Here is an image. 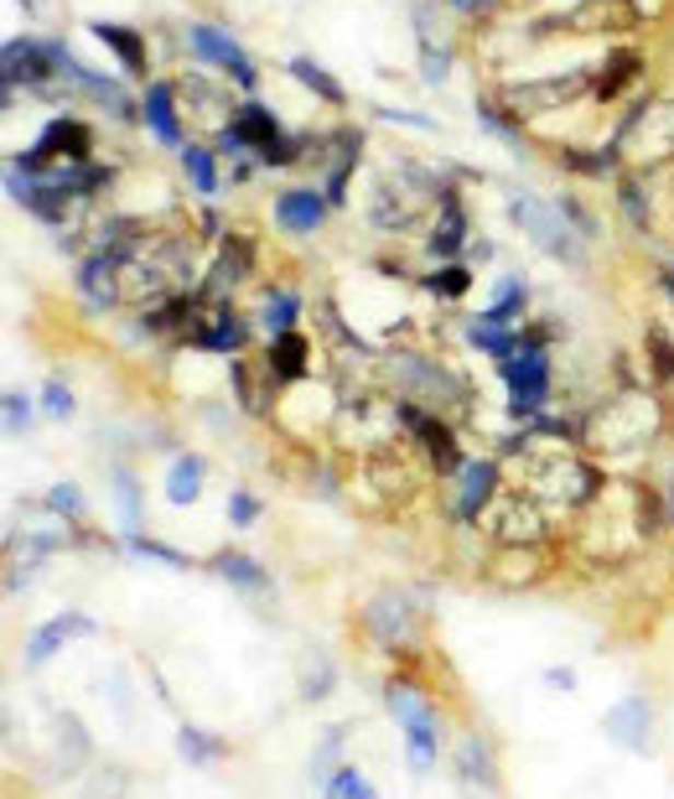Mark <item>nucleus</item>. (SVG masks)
Masks as SVG:
<instances>
[{
  "label": "nucleus",
  "mask_w": 674,
  "mask_h": 799,
  "mask_svg": "<svg viewBox=\"0 0 674 799\" xmlns=\"http://www.w3.org/2000/svg\"><path fill=\"white\" fill-rule=\"evenodd\" d=\"M390 717L405 727V753H410V768H431L437 763V711H431V700L420 696L416 685H405V680H390Z\"/></svg>",
  "instance_id": "f257e3e1"
},
{
  "label": "nucleus",
  "mask_w": 674,
  "mask_h": 799,
  "mask_svg": "<svg viewBox=\"0 0 674 799\" xmlns=\"http://www.w3.org/2000/svg\"><path fill=\"white\" fill-rule=\"evenodd\" d=\"M498 374L509 384V416L530 420L539 405H545V395H550V359H545V343L524 338V348H519L514 359L498 363Z\"/></svg>",
  "instance_id": "f03ea898"
},
{
  "label": "nucleus",
  "mask_w": 674,
  "mask_h": 799,
  "mask_svg": "<svg viewBox=\"0 0 674 799\" xmlns=\"http://www.w3.org/2000/svg\"><path fill=\"white\" fill-rule=\"evenodd\" d=\"M514 223L539 244V250H550L556 260L581 265V240H576L571 229H566V202H560V208H550V202H539V198H530V193H524V198H514Z\"/></svg>",
  "instance_id": "7ed1b4c3"
},
{
  "label": "nucleus",
  "mask_w": 674,
  "mask_h": 799,
  "mask_svg": "<svg viewBox=\"0 0 674 799\" xmlns=\"http://www.w3.org/2000/svg\"><path fill=\"white\" fill-rule=\"evenodd\" d=\"M187 42H193V53L208 62H219L223 73H234L239 89H259V73H255V62L244 58V47H239L223 26H208V21H193L187 26Z\"/></svg>",
  "instance_id": "20e7f679"
},
{
  "label": "nucleus",
  "mask_w": 674,
  "mask_h": 799,
  "mask_svg": "<svg viewBox=\"0 0 674 799\" xmlns=\"http://www.w3.org/2000/svg\"><path fill=\"white\" fill-rule=\"evenodd\" d=\"M79 634H94V618H83V613H62V618L42 623L37 634L26 639V664H47L62 649V644L79 639Z\"/></svg>",
  "instance_id": "39448f33"
},
{
  "label": "nucleus",
  "mask_w": 674,
  "mask_h": 799,
  "mask_svg": "<svg viewBox=\"0 0 674 799\" xmlns=\"http://www.w3.org/2000/svg\"><path fill=\"white\" fill-rule=\"evenodd\" d=\"M276 219H280V229H291V234H312V229H322V219H327V198H322L317 187L280 193V198H276Z\"/></svg>",
  "instance_id": "423d86ee"
},
{
  "label": "nucleus",
  "mask_w": 674,
  "mask_h": 799,
  "mask_svg": "<svg viewBox=\"0 0 674 799\" xmlns=\"http://www.w3.org/2000/svg\"><path fill=\"white\" fill-rule=\"evenodd\" d=\"M405 420H410V431L426 441V452H431V462H437L441 473H462V467H467V462H462V452H456L452 431H446L441 420H431L426 410H416V405H405Z\"/></svg>",
  "instance_id": "0eeeda50"
},
{
  "label": "nucleus",
  "mask_w": 674,
  "mask_h": 799,
  "mask_svg": "<svg viewBox=\"0 0 674 799\" xmlns=\"http://www.w3.org/2000/svg\"><path fill=\"white\" fill-rule=\"evenodd\" d=\"M89 32L115 53L119 62H125V73L130 79H146V47H140V37L130 32V26H115V21H89Z\"/></svg>",
  "instance_id": "6e6552de"
},
{
  "label": "nucleus",
  "mask_w": 674,
  "mask_h": 799,
  "mask_svg": "<svg viewBox=\"0 0 674 799\" xmlns=\"http://www.w3.org/2000/svg\"><path fill=\"white\" fill-rule=\"evenodd\" d=\"M649 721H654V711H649V700H623L617 711H607V738L623 742V748H643L649 742Z\"/></svg>",
  "instance_id": "1a4fd4ad"
},
{
  "label": "nucleus",
  "mask_w": 674,
  "mask_h": 799,
  "mask_svg": "<svg viewBox=\"0 0 674 799\" xmlns=\"http://www.w3.org/2000/svg\"><path fill=\"white\" fill-rule=\"evenodd\" d=\"M146 125L156 130V140H166V146H182V120H177L172 83H146Z\"/></svg>",
  "instance_id": "9d476101"
},
{
  "label": "nucleus",
  "mask_w": 674,
  "mask_h": 799,
  "mask_svg": "<svg viewBox=\"0 0 674 799\" xmlns=\"http://www.w3.org/2000/svg\"><path fill=\"white\" fill-rule=\"evenodd\" d=\"M509 322H493V317H473L467 322V343L473 348H483V354H493L498 363L514 359L519 348H524V333H503Z\"/></svg>",
  "instance_id": "9b49d317"
},
{
  "label": "nucleus",
  "mask_w": 674,
  "mask_h": 799,
  "mask_svg": "<svg viewBox=\"0 0 674 799\" xmlns=\"http://www.w3.org/2000/svg\"><path fill=\"white\" fill-rule=\"evenodd\" d=\"M208 566H213V571H219L223 581H229V587H239V592H265V566H259V560H249L244 556V551H219V556L208 560Z\"/></svg>",
  "instance_id": "f8f14e48"
},
{
  "label": "nucleus",
  "mask_w": 674,
  "mask_h": 799,
  "mask_svg": "<svg viewBox=\"0 0 674 799\" xmlns=\"http://www.w3.org/2000/svg\"><path fill=\"white\" fill-rule=\"evenodd\" d=\"M109 265H115L109 250H100L94 260L79 265V291L89 306H109V301H115V270H109Z\"/></svg>",
  "instance_id": "ddd939ff"
},
{
  "label": "nucleus",
  "mask_w": 674,
  "mask_h": 799,
  "mask_svg": "<svg viewBox=\"0 0 674 799\" xmlns=\"http://www.w3.org/2000/svg\"><path fill=\"white\" fill-rule=\"evenodd\" d=\"M306 374V338L297 327L270 338V380H301Z\"/></svg>",
  "instance_id": "4468645a"
},
{
  "label": "nucleus",
  "mask_w": 674,
  "mask_h": 799,
  "mask_svg": "<svg viewBox=\"0 0 674 799\" xmlns=\"http://www.w3.org/2000/svg\"><path fill=\"white\" fill-rule=\"evenodd\" d=\"M488 494H493V462H467V467H462V499H456V514H462V520H473L477 509H483V503H488Z\"/></svg>",
  "instance_id": "2eb2a0df"
},
{
  "label": "nucleus",
  "mask_w": 674,
  "mask_h": 799,
  "mask_svg": "<svg viewBox=\"0 0 674 799\" xmlns=\"http://www.w3.org/2000/svg\"><path fill=\"white\" fill-rule=\"evenodd\" d=\"M244 338H249L244 317H234V312H219V322L198 333V348H208V354H239V348H244Z\"/></svg>",
  "instance_id": "dca6fc26"
},
{
  "label": "nucleus",
  "mask_w": 674,
  "mask_h": 799,
  "mask_svg": "<svg viewBox=\"0 0 674 799\" xmlns=\"http://www.w3.org/2000/svg\"><path fill=\"white\" fill-rule=\"evenodd\" d=\"M462 240H467V219H462L456 198H446L441 229H437V240H431V255H437V260H456V255H462Z\"/></svg>",
  "instance_id": "f3484780"
},
{
  "label": "nucleus",
  "mask_w": 674,
  "mask_h": 799,
  "mask_svg": "<svg viewBox=\"0 0 674 799\" xmlns=\"http://www.w3.org/2000/svg\"><path fill=\"white\" fill-rule=\"evenodd\" d=\"M202 494V458H177L166 473V499L172 503H193Z\"/></svg>",
  "instance_id": "a211bd4d"
},
{
  "label": "nucleus",
  "mask_w": 674,
  "mask_h": 799,
  "mask_svg": "<svg viewBox=\"0 0 674 799\" xmlns=\"http://www.w3.org/2000/svg\"><path fill=\"white\" fill-rule=\"evenodd\" d=\"M322 799H379V795L369 784V774H358L353 763H337L327 774V784H322Z\"/></svg>",
  "instance_id": "6ab92c4d"
},
{
  "label": "nucleus",
  "mask_w": 674,
  "mask_h": 799,
  "mask_svg": "<svg viewBox=\"0 0 674 799\" xmlns=\"http://www.w3.org/2000/svg\"><path fill=\"white\" fill-rule=\"evenodd\" d=\"M182 166H187V182L198 187L202 198L219 193V172H213V151L208 146H182Z\"/></svg>",
  "instance_id": "aec40b11"
},
{
  "label": "nucleus",
  "mask_w": 674,
  "mask_h": 799,
  "mask_svg": "<svg viewBox=\"0 0 674 799\" xmlns=\"http://www.w3.org/2000/svg\"><path fill=\"white\" fill-rule=\"evenodd\" d=\"M177 753L193 763V768H208V763L223 753V742L208 738V732H198V727H182V732H177Z\"/></svg>",
  "instance_id": "412c9836"
},
{
  "label": "nucleus",
  "mask_w": 674,
  "mask_h": 799,
  "mask_svg": "<svg viewBox=\"0 0 674 799\" xmlns=\"http://www.w3.org/2000/svg\"><path fill=\"white\" fill-rule=\"evenodd\" d=\"M291 73H297V79L306 83L312 94H322V100H327V104H342V100H348V94L337 89V79H333V73H327V68H317V62H312V58H291Z\"/></svg>",
  "instance_id": "4be33fe9"
},
{
  "label": "nucleus",
  "mask_w": 674,
  "mask_h": 799,
  "mask_svg": "<svg viewBox=\"0 0 674 799\" xmlns=\"http://www.w3.org/2000/svg\"><path fill=\"white\" fill-rule=\"evenodd\" d=\"M297 312H301V301L291 297V291H276V297L265 301V338L291 333V327H297Z\"/></svg>",
  "instance_id": "5701e85b"
},
{
  "label": "nucleus",
  "mask_w": 674,
  "mask_h": 799,
  "mask_svg": "<svg viewBox=\"0 0 674 799\" xmlns=\"http://www.w3.org/2000/svg\"><path fill=\"white\" fill-rule=\"evenodd\" d=\"M634 73H638V58H634V53H617L613 68H602V79H596V100H617V94L628 89Z\"/></svg>",
  "instance_id": "b1692460"
},
{
  "label": "nucleus",
  "mask_w": 674,
  "mask_h": 799,
  "mask_svg": "<svg viewBox=\"0 0 674 799\" xmlns=\"http://www.w3.org/2000/svg\"><path fill=\"white\" fill-rule=\"evenodd\" d=\"M420 286H426L431 297H446V301H456V297H462V291H467V286H473V270H467V265H446V270H437V276H426V280H420Z\"/></svg>",
  "instance_id": "393cba45"
},
{
  "label": "nucleus",
  "mask_w": 674,
  "mask_h": 799,
  "mask_svg": "<svg viewBox=\"0 0 674 799\" xmlns=\"http://www.w3.org/2000/svg\"><path fill=\"white\" fill-rule=\"evenodd\" d=\"M462 779L483 784V789H498V774H493V763H488V753H483V742H462Z\"/></svg>",
  "instance_id": "a878e982"
},
{
  "label": "nucleus",
  "mask_w": 674,
  "mask_h": 799,
  "mask_svg": "<svg viewBox=\"0 0 674 799\" xmlns=\"http://www.w3.org/2000/svg\"><path fill=\"white\" fill-rule=\"evenodd\" d=\"M519 312H524V280L519 276H509L503 286H498V301L483 312V317H493V322H514Z\"/></svg>",
  "instance_id": "bb28decb"
},
{
  "label": "nucleus",
  "mask_w": 674,
  "mask_h": 799,
  "mask_svg": "<svg viewBox=\"0 0 674 799\" xmlns=\"http://www.w3.org/2000/svg\"><path fill=\"white\" fill-rule=\"evenodd\" d=\"M477 120H483V130H488V136H498L503 140V146H524V136H519L514 130V120H509V115H503V109H493V104L488 100H477Z\"/></svg>",
  "instance_id": "cd10ccee"
},
{
  "label": "nucleus",
  "mask_w": 674,
  "mask_h": 799,
  "mask_svg": "<svg viewBox=\"0 0 674 799\" xmlns=\"http://www.w3.org/2000/svg\"><path fill=\"white\" fill-rule=\"evenodd\" d=\"M115 488H119V520H125V530L136 535L140 530V488H136V478H130L125 467H115Z\"/></svg>",
  "instance_id": "c85d7f7f"
},
{
  "label": "nucleus",
  "mask_w": 674,
  "mask_h": 799,
  "mask_svg": "<svg viewBox=\"0 0 674 799\" xmlns=\"http://www.w3.org/2000/svg\"><path fill=\"white\" fill-rule=\"evenodd\" d=\"M337 742H342V727H327V738H322V748L312 753V779H317V789L327 784V774L337 768Z\"/></svg>",
  "instance_id": "c756f323"
},
{
  "label": "nucleus",
  "mask_w": 674,
  "mask_h": 799,
  "mask_svg": "<svg viewBox=\"0 0 674 799\" xmlns=\"http://www.w3.org/2000/svg\"><path fill=\"white\" fill-rule=\"evenodd\" d=\"M130 551H136V556H151V560H166V566H177V571H187V566H193V560L182 556V551L161 545V540H140V535H130Z\"/></svg>",
  "instance_id": "7c9ffc66"
},
{
  "label": "nucleus",
  "mask_w": 674,
  "mask_h": 799,
  "mask_svg": "<svg viewBox=\"0 0 674 799\" xmlns=\"http://www.w3.org/2000/svg\"><path fill=\"white\" fill-rule=\"evenodd\" d=\"M649 354H654V363H659V380H674V348H670V338H664V327H649Z\"/></svg>",
  "instance_id": "2f4dec72"
},
{
  "label": "nucleus",
  "mask_w": 674,
  "mask_h": 799,
  "mask_svg": "<svg viewBox=\"0 0 674 799\" xmlns=\"http://www.w3.org/2000/svg\"><path fill=\"white\" fill-rule=\"evenodd\" d=\"M47 503H53L58 514H73V520H79V514H83V494H79V483H58V488L47 494Z\"/></svg>",
  "instance_id": "473e14b6"
},
{
  "label": "nucleus",
  "mask_w": 674,
  "mask_h": 799,
  "mask_svg": "<svg viewBox=\"0 0 674 799\" xmlns=\"http://www.w3.org/2000/svg\"><path fill=\"white\" fill-rule=\"evenodd\" d=\"M42 405H47V410H53V416H73V395H68V390H62V380H47L42 384Z\"/></svg>",
  "instance_id": "72a5a7b5"
},
{
  "label": "nucleus",
  "mask_w": 674,
  "mask_h": 799,
  "mask_svg": "<svg viewBox=\"0 0 674 799\" xmlns=\"http://www.w3.org/2000/svg\"><path fill=\"white\" fill-rule=\"evenodd\" d=\"M21 426H32V399H21L16 390L5 395V431H21Z\"/></svg>",
  "instance_id": "f704fd0d"
},
{
  "label": "nucleus",
  "mask_w": 674,
  "mask_h": 799,
  "mask_svg": "<svg viewBox=\"0 0 674 799\" xmlns=\"http://www.w3.org/2000/svg\"><path fill=\"white\" fill-rule=\"evenodd\" d=\"M229 520L244 530V524H255L259 520V503L249 499V494H229Z\"/></svg>",
  "instance_id": "c9c22d12"
},
{
  "label": "nucleus",
  "mask_w": 674,
  "mask_h": 799,
  "mask_svg": "<svg viewBox=\"0 0 674 799\" xmlns=\"http://www.w3.org/2000/svg\"><path fill=\"white\" fill-rule=\"evenodd\" d=\"M446 79V53H437L431 42H426V83H441Z\"/></svg>",
  "instance_id": "e433bc0d"
},
{
  "label": "nucleus",
  "mask_w": 674,
  "mask_h": 799,
  "mask_svg": "<svg viewBox=\"0 0 674 799\" xmlns=\"http://www.w3.org/2000/svg\"><path fill=\"white\" fill-rule=\"evenodd\" d=\"M545 685H556V691H571L576 675H571V670H550V675H545Z\"/></svg>",
  "instance_id": "4c0bfd02"
},
{
  "label": "nucleus",
  "mask_w": 674,
  "mask_h": 799,
  "mask_svg": "<svg viewBox=\"0 0 674 799\" xmlns=\"http://www.w3.org/2000/svg\"><path fill=\"white\" fill-rule=\"evenodd\" d=\"M456 11H483V5H493V0H452Z\"/></svg>",
  "instance_id": "58836bf2"
},
{
  "label": "nucleus",
  "mask_w": 674,
  "mask_h": 799,
  "mask_svg": "<svg viewBox=\"0 0 674 799\" xmlns=\"http://www.w3.org/2000/svg\"><path fill=\"white\" fill-rule=\"evenodd\" d=\"M670 280H674V270H670Z\"/></svg>",
  "instance_id": "ea45409f"
}]
</instances>
